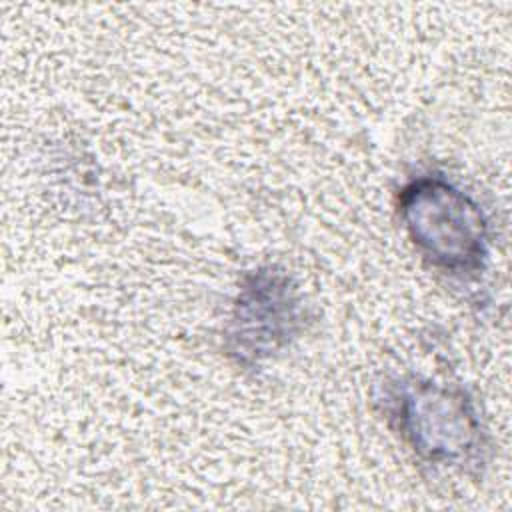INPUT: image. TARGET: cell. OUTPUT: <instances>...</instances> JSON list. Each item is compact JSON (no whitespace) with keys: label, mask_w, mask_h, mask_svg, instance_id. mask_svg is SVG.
<instances>
[{"label":"cell","mask_w":512,"mask_h":512,"mask_svg":"<svg viewBox=\"0 0 512 512\" xmlns=\"http://www.w3.org/2000/svg\"><path fill=\"white\" fill-rule=\"evenodd\" d=\"M378 402L390 426L420 460L460 470L484 462L486 434L462 388L416 376L394 378L384 384Z\"/></svg>","instance_id":"cell-1"},{"label":"cell","mask_w":512,"mask_h":512,"mask_svg":"<svg viewBox=\"0 0 512 512\" xmlns=\"http://www.w3.org/2000/svg\"><path fill=\"white\" fill-rule=\"evenodd\" d=\"M398 214L416 250L434 268L476 274L488 258V222L480 206L442 176L410 180L398 194Z\"/></svg>","instance_id":"cell-2"},{"label":"cell","mask_w":512,"mask_h":512,"mask_svg":"<svg viewBox=\"0 0 512 512\" xmlns=\"http://www.w3.org/2000/svg\"><path fill=\"white\" fill-rule=\"evenodd\" d=\"M304 326V306L292 278L272 266L248 272L224 330L226 354L244 368L260 366L290 346Z\"/></svg>","instance_id":"cell-3"}]
</instances>
